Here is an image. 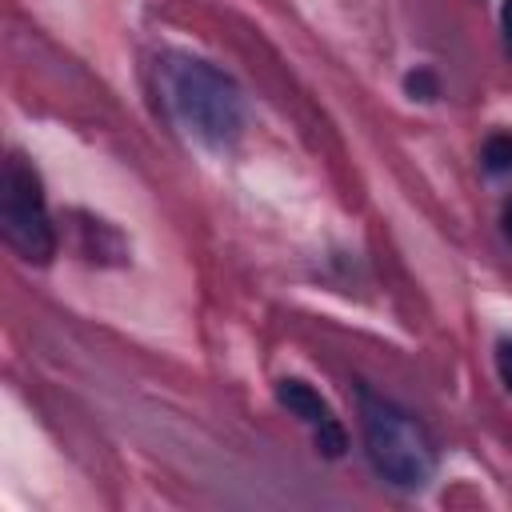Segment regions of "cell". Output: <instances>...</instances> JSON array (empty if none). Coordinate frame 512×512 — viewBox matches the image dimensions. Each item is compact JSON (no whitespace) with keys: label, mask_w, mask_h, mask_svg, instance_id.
Listing matches in <instances>:
<instances>
[{"label":"cell","mask_w":512,"mask_h":512,"mask_svg":"<svg viewBox=\"0 0 512 512\" xmlns=\"http://www.w3.org/2000/svg\"><path fill=\"white\" fill-rule=\"evenodd\" d=\"M364 448L372 468L396 488H424L436 468L428 432L388 400L364 392Z\"/></svg>","instance_id":"7a4b0ae2"},{"label":"cell","mask_w":512,"mask_h":512,"mask_svg":"<svg viewBox=\"0 0 512 512\" xmlns=\"http://www.w3.org/2000/svg\"><path fill=\"white\" fill-rule=\"evenodd\" d=\"M484 168L488 172H512V132H496L484 140Z\"/></svg>","instance_id":"5b68a950"},{"label":"cell","mask_w":512,"mask_h":512,"mask_svg":"<svg viewBox=\"0 0 512 512\" xmlns=\"http://www.w3.org/2000/svg\"><path fill=\"white\" fill-rule=\"evenodd\" d=\"M0 224H4V240L32 264H48L56 252V232L44 208V188L36 168L24 156H8L4 160V176H0Z\"/></svg>","instance_id":"3957f363"},{"label":"cell","mask_w":512,"mask_h":512,"mask_svg":"<svg viewBox=\"0 0 512 512\" xmlns=\"http://www.w3.org/2000/svg\"><path fill=\"white\" fill-rule=\"evenodd\" d=\"M496 372H500L504 388L512 392V340H500L496 344Z\"/></svg>","instance_id":"ba28073f"},{"label":"cell","mask_w":512,"mask_h":512,"mask_svg":"<svg viewBox=\"0 0 512 512\" xmlns=\"http://www.w3.org/2000/svg\"><path fill=\"white\" fill-rule=\"evenodd\" d=\"M316 448L324 452V456H340L344 452V428L332 420V424H324V428H316Z\"/></svg>","instance_id":"8992f818"},{"label":"cell","mask_w":512,"mask_h":512,"mask_svg":"<svg viewBox=\"0 0 512 512\" xmlns=\"http://www.w3.org/2000/svg\"><path fill=\"white\" fill-rule=\"evenodd\" d=\"M500 28H504V44H508V52H512V0L500 4Z\"/></svg>","instance_id":"9c48e42d"},{"label":"cell","mask_w":512,"mask_h":512,"mask_svg":"<svg viewBox=\"0 0 512 512\" xmlns=\"http://www.w3.org/2000/svg\"><path fill=\"white\" fill-rule=\"evenodd\" d=\"M500 224H504V236L512 240V200L504 204V216H500Z\"/></svg>","instance_id":"30bf717a"},{"label":"cell","mask_w":512,"mask_h":512,"mask_svg":"<svg viewBox=\"0 0 512 512\" xmlns=\"http://www.w3.org/2000/svg\"><path fill=\"white\" fill-rule=\"evenodd\" d=\"M276 400H280L292 416H300L304 424H312V432L336 420L332 408L324 404V396H320L316 388H308L304 380H280V384H276Z\"/></svg>","instance_id":"277c9868"},{"label":"cell","mask_w":512,"mask_h":512,"mask_svg":"<svg viewBox=\"0 0 512 512\" xmlns=\"http://www.w3.org/2000/svg\"><path fill=\"white\" fill-rule=\"evenodd\" d=\"M168 104L176 120L208 148H232L244 132L240 88L208 60H176L168 68Z\"/></svg>","instance_id":"6da1fadb"},{"label":"cell","mask_w":512,"mask_h":512,"mask_svg":"<svg viewBox=\"0 0 512 512\" xmlns=\"http://www.w3.org/2000/svg\"><path fill=\"white\" fill-rule=\"evenodd\" d=\"M404 88L416 96V100H432L440 88H436V80H432V72H424V68H416V72H408V80H404Z\"/></svg>","instance_id":"52a82bcc"}]
</instances>
